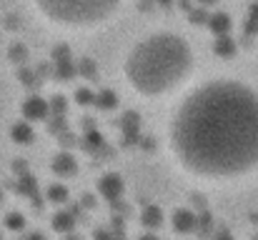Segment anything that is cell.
I'll return each instance as SVG.
<instances>
[{
  "label": "cell",
  "mask_w": 258,
  "mask_h": 240,
  "mask_svg": "<svg viewBox=\"0 0 258 240\" xmlns=\"http://www.w3.org/2000/svg\"><path fill=\"white\" fill-rule=\"evenodd\" d=\"M168 145L180 170L223 183L258 168V93L238 80L196 88L173 113Z\"/></svg>",
  "instance_id": "cell-1"
},
{
  "label": "cell",
  "mask_w": 258,
  "mask_h": 240,
  "mask_svg": "<svg viewBox=\"0 0 258 240\" xmlns=\"http://www.w3.org/2000/svg\"><path fill=\"white\" fill-rule=\"evenodd\" d=\"M193 68L190 48L173 33L141 40L125 58V80L143 98H158L178 88Z\"/></svg>",
  "instance_id": "cell-2"
},
{
  "label": "cell",
  "mask_w": 258,
  "mask_h": 240,
  "mask_svg": "<svg viewBox=\"0 0 258 240\" xmlns=\"http://www.w3.org/2000/svg\"><path fill=\"white\" fill-rule=\"evenodd\" d=\"M120 0H35L38 10L55 25L88 28L108 20Z\"/></svg>",
  "instance_id": "cell-3"
},
{
  "label": "cell",
  "mask_w": 258,
  "mask_h": 240,
  "mask_svg": "<svg viewBox=\"0 0 258 240\" xmlns=\"http://www.w3.org/2000/svg\"><path fill=\"white\" fill-rule=\"evenodd\" d=\"M23 115L25 120H45L50 115V100L40 95H30L23 100Z\"/></svg>",
  "instance_id": "cell-4"
},
{
  "label": "cell",
  "mask_w": 258,
  "mask_h": 240,
  "mask_svg": "<svg viewBox=\"0 0 258 240\" xmlns=\"http://www.w3.org/2000/svg\"><path fill=\"white\" fill-rule=\"evenodd\" d=\"M98 193H100L105 200L118 203L120 195H123V180H120V175H118V173H105V175L98 180Z\"/></svg>",
  "instance_id": "cell-5"
},
{
  "label": "cell",
  "mask_w": 258,
  "mask_h": 240,
  "mask_svg": "<svg viewBox=\"0 0 258 240\" xmlns=\"http://www.w3.org/2000/svg\"><path fill=\"white\" fill-rule=\"evenodd\" d=\"M120 120H123L120 123L123 125V143L125 145H136L141 140V115L136 110H128Z\"/></svg>",
  "instance_id": "cell-6"
},
{
  "label": "cell",
  "mask_w": 258,
  "mask_h": 240,
  "mask_svg": "<svg viewBox=\"0 0 258 240\" xmlns=\"http://www.w3.org/2000/svg\"><path fill=\"white\" fill-rule=\"evenodd\" d=\"M196 225H198V215L188 208H178L173 213V228L175 233H196Z\"/></svg>",
  "instance_id": "cell-7"
},
{
  "label": "cell",
  "mask_w": 258,
  "mask_h": 240,
  "mask_svg": "<svg viewBox=\"0 0 258 240\" xmlns=\"http://www.w3.org/2000/svg\"><path fill=\"white\" fill-rule=\"evenodd\" d=\"M53 173L58 178H71V175L78 173V163H76V158L71 153H58L55 160H53Z\"/></svg>",
  "instance_id": "cell-8"
},
{
  "label": "cell",
  "mask_w": 258,
  "mask_h": 240,
  "mask_svg": "<svg viewBox=\"0 0 258 240\" xmlns=\"http://www.w3.org/2000/svg\"><path fill=\"white\" fill-rule=\"evenodd\" d=\"M141 223H143L146 230H156V228H161V223H163V213H161V208H158V205H146L143 213H141Z\"/></svg>",
  "instance_id": "cell-9"
},
{
  "label": "cell",
  "mask_w": 258,
  "mask_h": 240,
  "mask_svg": "<svg viewBox=\"0 0 258 240\" xmlns=\"http://www.w3.org/2000/svg\"><path fill=\"white\" fill-rule=\"evenodd\" d=\"M231 25H233V23H231V15H228V13H213L211 20H208V28H211L218 38H221V35H228V33H231Z\"/></svg>",
  "instance_id": "cell-10"
},
{
  "label": "cell",
  "mask_w": 258,
  "mask_h": 240,
  "mask_svg": "<svg viewBox=\"0 0 258 240\" xmlns=\"http://www.w3.org/2000/svg\"><path fill=\"white\" fill-rule=\"evenodd\" d=\"M10 138H13L18 145H30V143H33V138H35V133H33V128L23 120V123H15V125H13Z\"/></svg>",
  "instance_id": "cell-11"
},
{
  "label": "cell",
  "mask_w": 258,
  "mask_h": 240,
  "mask_svg": "<svg viewBox=\"0 0 258 240\" xmlns=\"http://www.w3.org/2000/svg\"><path fill=\"white\" fill-rule=\"evenodd\" d=\"M73 228H76V215L73 213H55L53 215V230H58V233H73Z\"/></svg>",
  "instance_id": "cell-12"
},
{
  "label": "cell",
  "mask_w": 258,
  "mask_h": 240,
  "mask_svg": "<svg viewBox=\"0 0 258 240\" xmlns=\"http://www.w3.org/2000/svg\"><path fill=\"white\" fill-rule=\"evenodd\" d=\"M18 190H20L23 195H28L30 200H35V203H38V185H35V178H33V175L23 173V175H20V180H18Z\"/></svg>",
  "instance_id": "cell-13"
},
{
  "label": "cell",
  "mask_w": 258,
  "mask_h": 240,
  "mask_svg": "<svg viewBox=\"0 0 258 240\" xmlns=\"http://www.w3.org/2000/svg\"><path fill=\"white\" fill-rule=\"evenodd\" d=\"M118 105V95L113 90H100L95 93V108L98 110H113Z\"/></svg>",
  "instance_id": "cell-14"
},
{
  "label": "cell",
  "mask_w": 258,
  "mask_h": 240,
  "mask_svg": "<svg viewBox=\"0 0 258 240\" xmlns=\"http://www.w3.org/2000/svg\"><path fill=\"white\" fill-rule=\"evenodd\" d=\"M55 68V78L58 80H71L78 75V65L73 60H63V63H53Z\"/></svg>",
  "instance_id": "cell-15"
},
{
  "label": "cell",
  "mask_w": 258,
  "mask_h": 240,
  "mask_svg": "<svg viewBox=\"0 0 258 240\" xmlns=\"http://www.w3.org/2000/svg\"><path fill=\"white\" fill-rule=\"evenodd\" d=\"M83 140H86L83 145H86L88 150H103L105 148V140H103V135L95 128H86V138Z\"/></svg>",
  "instance_id": "cell-16"
},
{
  "label": "cell",
  "mask_w": 258,
  "mask_h": 240,
  "mask_svg": "<svg viewBox=\"0 0 258 240\" xmlns=\"http://www.w3.org/2000/svg\"><path fill=\"white\" fill-rule=\"evenodd\" d=\"M216 55H221V58H231L233 53H236V43L228 38V35H221L218 40H216Z\"/></svg>",
  "instance_id": "cell-17"
},
{
  "label": "cell",
  "mask_w": 258,
  "mask_h": 240,
  "mask_svg": "<svg viewBox=\"0 0 258 240\" xmlns=\"http://www.w3.org/2000/svg\"><path fill=\"white\" fill-rule=\"evenodd\" d=\"M45 195H48V200H50V203L60 205V203H66V200H68V195H71V193H68V188H66V185H58V183H55V185H48Z\"/></svg>",
  "instance_id": "cell-18"
},
{
  "label": "cell",
  "mask_w": 258,
  "mask_h": 240,
  "mask_svg": "<svg viewBox=\"0 0 258 240\" xmlns=\"http://www.w3.org/2000/svg\"><path fill=\"white\" fill-rule=\"evenodd\" d=\"M211 228H213V215H211L208 210H203V213L198 215V225H196V233H198V238H206V235H211Z\"/></svg>",
  "instance_id": "cell-19"
},
{
  "label": "cell",
  "mask_w": 258,
  "mask_h": 240,
  "mask_svg": "<svg viewBox=\"0 0 258 240\" xmlns=\"http://www.w3.org/2000/svg\"><path fill=\"white\" fill-rule=\"evenodd\" d=\"M66 110H68L66 98H63V95H53V98H50V115L63 118V115H66Z\"/></svg>",
  "instance_id": "cell-20"
},
{
  "label": "cell",
  "mask_w": 258,
  "mask_h": 240,
  "mask_svg": "<svg viewBox=\"0 0 258 240\" xmlns=\"http://www.w3.org/2000/svg\"><path fill=\"white\" fill-rule=\"evenodd\" d=\"M20 83L25 85V88H30V90H35L38 88V83H40V75L38 73H33V70H28V68H20Z\"/></svg>",
  "instance_id": "cell-21"
},
{
  "label": "cell",
  "mask_w": 258,
  "mask_h": 240,
  "mask_svg": "<svg viewBox=\"0 0 258 240\" xmlns=\"http://www.w3.org/2000/svg\"><path fill=\"white\" fill-rule=\"evenodd\" d=\"M188 15H190V23H193V25H203V23H208V20H211V15L206 13V8H203V5L190 8V10H188Z\"/></svg>",
  "instance_id": "cell-22"
},
{
  "label": "cell",
  "mask_w": 258,
  "mask_h": 240,
  "mask_svg": "<svg viewBox=\"0 0 258 240\" xmlns=\"http://www.w3.org/2000/svg\"><path fill=\"white\" fill-rule=\"evenodd\" d=\"M5 228L8 230H23L25 228V218L20 213H8L5 215Z\"/></svg>",
  "instance_id": "cell-23"
},
{
  "label": "cell",
  "mask_w": 258,
  "mask_h": 240,
  "mask_svg": "<svg viewBox=\"0 0 258 240\" xmlns=\"http://www.w3.org/2000/svg\"><path fill=\"white\" fill-rule=\"evenodd\" d=\"M78 75H83L86 80L95 78V63H93L90 58H83V60L78 63Z\"/></svg>",
  "instance_id": "cell-24"
},
{
  "label": "cell",
  "mask_w": 258,
  "mask_h": 240,
  "mask_svg": "<svg viewBox=\"0 0 258 240\" xmlns=\"http://www.w3.org/2000/svg\"><path fill=\"white\" fill-rule=\"evenodd\" d=\"M76 100H78V105H95V93L90 88H78Z\"/></svg>",
  "instance_id": "cell-25"
},
{
  "label": "cell",
  "mask_w": 258,
  "mask_h": 240,
  "mask_svg": "<svg viewBox=\"0 0 258 240\" xmlns=\"http://www.w3.org/2000/svg\"><path fill=\"white\" fill-rule=\"evenodd\" d=\"M10 60L13 63H25L28 60V48L25 45H13L10 48Z\"/></svg>",
  "instance_id": "cell-26"
},
{
  "label": "cell",
  "mask_w": 258,
  "mask_h": 240,
  "mask_svg": "<svg viewBox=\"0 0 258 240\" xmlns=\"http://www.w3.org/2000/svg\"><path fill=\"white\" fill-rule=\"evenodd\" d=\"M63 60H71V48L68 45H58L53 50V63H63Z\"/></svg>",
  "instance_id": "cell-27"
},
{
  "label": "cell",
  "mask_w": 258,
  "mask_h": 240,
  "mask_svg": "<svg viewBox=\"0 0 258 240\" xmlns=\"http://www.w3.org/2000/svg\"><path fill=\"white\" fill-rule=\"evenodd\" d=\"M258 30V5L251 8V18H248V33H256Z\"/></svg>",
  "instance_id": "cell-28"
},
{
  "label": "cell",
  "mask_w": 258,
  "mask_h": 240,
  "mask_svg": "<svg viewBox=\"0 0 258 240\" xmlns=\"http://www.w3.org/2000/svg\"><path fill=\"white\" fill-rule=\"evenodd\" d=\"M83 208H95V200H93V195H83Z\"/></svg>",
  "instance_id": "cell-29"
},
{
  "label": "cell",
  "mask_w": 258,
  "mask_h": 240,
  "mask_svg": "<svg viewBox=\"0 0 258 240\" xmlns=\"http://www.w3.org/2000/svg\"><path fill=\"white\" fill-rule=\"evenodd\" d=\"M25 240H45V235H43V233H30Z\"/></svg>",
  "instance_id": "cell-30"
},
{
  "label": "cell",
  "mask_w": 258,
  "mask_h": 240,
  "mask_svg": "<svg viewBox=\"0 0 258 240\" xmlns=\"http://www.w3.org/2000/svg\"><path fill=\"white\" fill-rule=\"evenodd\" d=\"M218 0H198V5H203V8H208V5H216Z\"/></svg>",
  "instance_id": "cell-31"
},
{
  "label": "cell",
  "mask_w": 258,
  "mask_h": 240,
  "mask_svg": "<svg viewBox=\"0 0 258 240\" xmlns=\"http://www.w3.org/2000/svg\"><path fill=\"white\" fill-rule=\"evenodd\" d=\"M138 240H158V238H156L153 233H143V235H141V238H138Z\"/></svg>",
  "instance_id": "cell-32"
},
{
  "label": "cell",
  "mask_w": 258,
  "mask_h": 240,
  "mask_svg": "<svg viewBox=\"0 0 258 240\" xmlns=\"http://www.w3.org/2000/svg\"><path fill=\"white\" fill-rule=\"evenodd\" d=\"M216 240H231V233H226V230H223V233H218V238Z\"/></svg>",
  "instance_id": "cell-33"
},
{
  "label": "cell",
  "mask_w": 258,
  "mask_h": 240,
  "mask_svg": "<svg viewBox=\"0 0 258 240\" xmlns=\"http://www.w3.org/2000/svg\"><path fill=\"white\" fill-rule=\"evenodd\" d=\"M180 3V8H185V10H190V0H178Z\"/></svg>",
  "instance_id": "cell-34"
},
{
  "label": "cell",
  "mask_w": 258,
  "mask_h": 240,
  "mask_svg": "<svg viewBox=\"0 0 258 240\" xmlns=\"http://www.w3.org/2000/svg\"><path fill=\"white\" fill-rule=\"evenodd\" d=\"M156 3H158V5H166V8H168V5H173V0H156Z\"/></svg>",
  "instance_id": "cell-35"
},
{
  "label": "cell",
  "mask_w": 258,
  "mask_h": 240,
  "mask_svg": "<svg viewBox=\"0 0 258 240\" xmlns=\"http://www.w3.org/2000/svg\"><path fill=\"white\" fill-rule=\"evenodd\" d=\"M66 240H78V238H76L73 233H66Z\"/></svg>",
  "instance_id": "cell-36"
},
{
  "label": "cell",
  "mask_w": 258,
  "mask_h": 240,
  "mask_svg": "<svg viewBox=\"0 0 258 240\" xmlns=\"http://www.w3.org/2000/svg\"><path fill=\"white\" fill-rule=\"evenodd\" d=\"M0 200H3V190H0Z\"/></svg>",
  "instance_id": "cell-37"
},
{
  "label": "cell",
  "mask_w": 258,
  "mask_h": 240,
  "mask_svg": "<svg viewBox=\"0 0 258 240\" xmlns=\"http://www.w3.org/2000/svg\"><path fill=\"white\" fill-rule=\"evenodd\" d=\"M0 240H3V235H0Z\"/></svg>",
  "instance_id": "cell-38"
}]
</instances>
